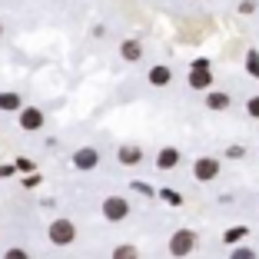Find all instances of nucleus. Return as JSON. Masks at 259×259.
Returning <instances> with one entry per match:
<instances>
[{"label":"nucleus","instance_id":"2eb2a0df","mask_svg":"<svg viewBox=\"0 0 259 259\" xmlns=\"http://www.w3.org/2000/svg\"><path fill=\"white\" fill-rule=\"evenodd\" d=\"M110 259H140V249L133 243H120V246H113V256Z\"/></svg>","mask_w":259,"mask_h":259},{"label":"nucleus","instance_id":"ddd939ff","mask_svg":"<svg viewBox=\"0 0 259 259\" xmlns=\"http://www.w3.org/2000/svg\"><path fill=\"white\" fill-rule=\"evenodd\" d=\"M120 57L126 63H140L143 60V44H140V40H123L120 44Z\"/></svg>","mask_w":259,"mask_h":259},{"label":"nucleus","instance_id":"9b49d317","mask_svg":"<svg viewBox=\"0 0 259 259\" xmlns=\"http://www.w3.org/2000/svg\"><path fill=\"white\" fill-rule=\"evenodd\" d=\"M146 80H150L153 87H169V83H173V70H169L166 63H156V67H150Z\"/></svg>","mask_w":259,"mask_h":259},{"label":"nucleus","instance_id":"a211bd4d","mask_svg":"<svg viewBox=\"0 0 259 259\" xmlns=\"http://www.w3.org/2000/svg\"><path fill=\"white\" fill-rule=\"evenodd\" d=\"M229 259H259V252H256V249H249V246H233Z\"/></svg>","mask_w":259,"mask_h":259},{"label":"nucleus","instance_id":"f8f14e48","mask_svg":"<svg viewBox=\"0 0 259 259\" xmlns=\"http://www.w3.org/2000/svg\"><path fill=\"white\" fill-rule=\"evenodd\" d=\"M0 110L4 113H20L23 110V97L14 90H0Z\"/></svg>","mask_w":259,"mask_h":259},{"label":"nucleus","instance_id":"f3484780","mask_svg":"<svg viewBox=\"0 0 259 259\" xmlns=\"http://www.w3.org/2000/svg\"><path fill=\"white\" fill-rule=\"evenodd\" d=\"M246 73L259 80V50H249V54H246Z\"/></svg>","mask_w":259,"mask_h":259},{"label":"nucleus","instance_id":"7ed1b4c3","mask_svg":"<svg viewBox=\"0 0 259 259\" xmlns=\"http://www.w3.org/2000/svg\"><path fill=\"white\" fill-rule=\"evenodd\" d=\"M100 213H103V220L107 223H123L130 216V199L126 196H107L103 203H100Z\"/></svg>","mask_w":259,"mask_h":259},{"label":"nucleus","instance_id":"423d86ee","mask_svg":"<svg viewBox=\"0 0 259 259\" xmlns=\"http://www.w3.org/2000/svg\"><path fill=\"white\" fill-rule=\"evenodd\" d=\"M216 176H220V160H216V156H199V160H193V180H196V183H213Z\"/></svg>","mask_w":259,"mask_h":259},{"label":"nucleus","instance_id":"6e6552de","mask_svg":"<svg viewBox=\"0 0 259 259\" xmlns=\"http://www.w3.org/2000/svg\"><path fill=\"white\" fill-rule=\"evenodd\" d=\"M143 146H137V143H123L120 150H116V160H120V166H140L143 163Z\"/></svg>","mask_w":259,"mask_h":259},{"label":"nucleus","instance_id":"0eeeda50","mask_svg":"<svg viewBox=\"0 0 259 259\" xmlns=\"http://www.w3.org/2000/svg\"><path fill=\"white\" fill-rule=\"evenodd\" d=\"M73 166L80 169V173H90V169L100 166V150L97 146H80V150L73 153Z\"/></svg>","mask_w":259,"mask_h":259},{"label":"nucleus","instance_id":"393cba45","mask_svg":"<svg viewBox=\"0 0 259 259\" xmlns=\"http://www.w3.org/2000/svg\"><path fill=\"white\" fill-rule=\"evenodd\" d=\"M17 169H20V173H33V163L27 160V156H20V160H17Z\"/></svg>","mask_w":259,"mask_h":259},{"label":"nucleus","instance_id":"39448f33","mask_svg":"<svg viewBox=\"0 0 259 259\" xmlns=\"http://www.w3.org/2000/svg\"><path fill=\"white\" fill-rule=\"evenodd\" d=\"M17 126L23 130V133H40V130L47 126V116L40 107H23L20 113H17Z\"/></svg>","mask_w":259,"mask_h":259},{"label":"nucleus","instance_id":"a878e982","mask_svg":"<svg viewBox=\"0 0 259 259\" xmlns=\"http://www.w3.org/2000/svg\"><path fill=\"white\" fill-rule=\"evenodd\" d=\"M252 10H256V4H252V0H243V4H239V14H252Z\"/></svg>","mask_w":259,"mask_h":259},{"label":"nucleus","instance_id":"f03ea898","mask_svg":"<svg viewBox=\"0 0 259 259\" xmlns=\"http://www.w3.org/2000/svg\"><path fill=\"white\" fill-rule=\"evenodd\" d=\"M47 239L54 246H70L76 239V223L67 220V216H60V220L50 223V229H47Z\"/></svg>","mask_w":259,"mask_h":259},{"label":"nucleus","instance_id":"6ab92c4d","mask_svg":"<svg viewBox=\"0 0 259 259\" xmlns=\"http://www.w3.org/2000/svg\"><path fill=\"white\" fill-rule=\"evenodd\" d=\"M133 190H137L140 196H146V199H153V196H156V193H160V190H153L150 183H140V180H133Z\"/></svg>","mask_w":259,"mask_h":259},{"label":"nucleus","instance_id":"dca6fc26","mask_svg":"<svg viewBox=\"0 0 259 259\" xmlns=\"http://www.w3.org/2000/svg\"><path fill=\"white\" fill-rule=\"evenodd\" d=\"M156 196H160V199H163L166 206H183V193H176V190H166V186H163V190L156 193Z\"/></svg>","mask_w":259,"mask_h":259},{"label":"nucleus","instance_id":"20e7f679","mask_svg":"<svg viewBox=\"0 0 259 259\" xmlns=\"http://www.w3.org/2000/svg\"><path fill=\"white\" fill-rule=\"evenodd\" d=\"M186 83H190L193 90H209V87H213V70H209V60H206V57L193 60L190 73H186Z\"/></svg>","mask_w":259,"mask_h":259},{"label":"nucleus","instance_id":"bb28decb","mask_svg":"<svg viewBox=\"0 0 259 259\" xmlns=\"http://www.w3.org/2000/svg\"><path fill=\"white\" fill-rule=\"evenodd\" d=\"M0 37H4V23H0Z\"/></svg>","mask_w":259,"mask_h":259},{"label":"nucleus","instance_id":"4468645a","mask_svg":"<svg viewBox=\"0 0 259 259\" xmlns=\"http://www.w3.org/2000/svg\"><path fill=\"white\" fill-rule=\"evenodd\" d=\"M246 236H249V229H246V226H233V229H226V233H223V243H226V246H236V243H243Z\"/></svg>","mask_w":259,"mask_h":259},{"label":"nucleus","instance_id":"f257e3e1","mask_svg":"<svg viewBox=\"0 0 259 259\" xmlns=\"http://www.w3.org/2000/svg\"><path fill=\"white\" fill-rule=\"evenodd\" d=\"M196 243H199V236L193 233V229H176L173 236H169V256H173V259H186V256H193Z\"/></svg>","mask_w":259,"mask_h":259},{"label":"nucleus","instance_id":"9d476101","mask_svg":"<svg viewBox=\"0 0 259 259\" xmlns=\"http://www.w3.org/2000/svg\"><path fill=\"white\" fill-rule=\"evenodd\" d=\"M233 107V97L226 90H206V110H213V113H223V110Z\"/></svg>","mask_w":259,"mask_h":259},{"label":"nucleus","instance_id":"412c9836","mask_svg":"<svg viewBox=\"0 0 259 259\" xmlns=\"http://www.w3.org/2000/svg\"><path fill=\"white\" fill-rule=\"evenodd\" d=\"M246 156V150L239 143H233V146H226V160H243Z\"/></svg>","mask_w":259,"mask_h":259},{"label":"nucleus","instance_id":"aec40b11","mask_svg":"<svg viewBox=\"0 0 259 259\" xmlns=\"http://www.w3.org/2000/svg\"><path fill=\"white\" fill-rule=\"evenodd\" d=\"M4 259H33V256L23 249V246H10V249L4 252Z\"/></svg>","mask_w":259,"mask_h":259},{"label":"nucleus","instance_id":"5701e85b","mask_svg":"<svg viewBox=\"0 0 259 259\" xmlns=\"http://www.w3.org/2000/svg\"><path fill=\"white\" fill-rule=\"evenodd\" d=\"M17 173V163H0V180H10Z\"/></svg>","mask_w":259,"mask_h":259},{"label":"nucleus","instance_id":"4be33fe9","mask_svg":"<svg viewBox=\"0 0 259 259\" xmlns=\"http://www.w3.org/2000/svg\"><path fill=\"white\" fill-rule=\"evenodd\" d=\"M246 113H249L252 120H259V97H249V100H246Z\"/></svg>","mask_w":259,"mask_h":259},{"label":"nucleus","instance_id":"1a4fd4ad","mask_svg":"<svg viewBox=\"0 0 259 259\" xmlns=\"http://www.w3.org/2000/svg\"><path fill=\"white\" fill-rule=\"evenodd\" d=\"M180 160H183V153L176 150V146H163V150L156 153V169H163V173H166V169H176Z\"/></svg>","mask_w":259,"mask_h":259},{"label":"nucleus","instance_id":"b1692460","mask_svg":"<svg viewBox=\"0 0 259 259\" xmlns=\"http://www.w3.org/2000/svg\"><path fill=\"white\" fill-rule=\"evenodd\" d=\"M23 186H27V190L40 186V176H37V173H27V176H23Z\"/></svg>","mask_w":259,"mask_h":259}]
</instances>
